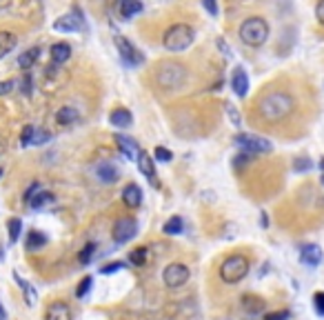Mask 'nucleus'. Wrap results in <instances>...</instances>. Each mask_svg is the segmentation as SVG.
Returning <instances> with one entry per match:
<instances>
[{
    "mask_svg": "<svg viewBox=\"0 0 324 320\" xmlns=\"http://www.w3.org/2000/svg\"><path fill=\"white\" fill-rule=\"evenodd\" d=\"M153 156H156V160H160V163H169V160L173 158V153L167 149V147H156V151H153Z\"/></svg>",
    "mask_w": 324,
    "mask_h": 320,
    "instance_id": "obj_33",
    "label": "nucleus"
},
{
    "mask_svg": "<svg viewBox=\"0 0 324 320\" xmlns=\"http://www.w3.org/2000/svg\"><path fill=\"white\" fill-rule=\"evenodd\" d=\"M71 56V47L67 45V43H56V45H51V60L56 65H63L67 63Z\"/></svg>",
    "mask_w": 324,
    "mask_h": 320,
    "instance_id": "obj_22",
    "label": "nucleus"
},
{
    "mask_svg": "<svg viewBox=\"0 0 324 320\" xmlns=\"http://www.w3.org/2000/svg\"><path fill=\"white\" fill-rule=\"evenodd\" d=\"M116 143H118V149L123 151L125 158H129V160H136V158H138L140 147L136 145V140L127 138V136H123V133H118V136H116Z\"/></svg>",
    "mask_w": 324,
    "mask_h": 320,
    "instance_id": "obj_14",
    "label": "nucleus"
},
{
    "mask_svg": "<svg viewBox=\"0 0 324 320\" xmlns=\"http://www.w3.org/2000/svg\"><path fill=\"white\" fill-rule=\"evenodd\" d=\"M96 176L100 183H105V185H113L118 180V169L113 167L111 163H100L96 167Z\"/></svg>",
    "mask_w": 324,
    "mask_h": 320,
    "instance_id": "obj_17",
    "label": "nucleus"
},
{
    "mask_svg": "<svg viewBox=\"0 0 324 320\" xmlns=\"http://www.w3.org/2000/svg\"><path fill=\"white\" fill-rule=\"evenodd\" d=\"M33 131H36V127H33V125H27L25 129H23V133H20V145H23V147H29V145H31V138H33Z\"/></svg>",
    "mask_w": 324,
    "mask_h": 320,
    "instance_id": "obj_31",
    "label": "nucleus"
},
{
    "mask_svg": "<svg viewBox=\"0 0 324 320\" xmlns=\"http://www.w3.org/2000/svg\"><path fill=\"white\" fill-rule=\"evenodd\" d=\"M23 93H25V96H29V93H31V78L29 76L23 78Z\"/></svg>",
    "mask_w": 324,
    "mask_h": 320,
    "instance_id": "obj_44",
    "label": "nucleus"
},
{
    "mask_svg": "<svg viewBox=\"0 0 324 320\" xmlns=\"http://www.w3.org/2000/svg\"><path fill=\"white\" fill-rule=\"evenodd\" d=\"M7 227H9V240H11V243H16V240L20 238V231H23V220L11 218L9 223H7Z\"/></svg>",
    "mask_w": 324,
    "mask_h": 320,
    "instance_id": "obj_30",
    "label": "nucleus"
},
{
    "mask_svg": "<svg viewBox=\"0 0 324 320\" xmlns=\"http://www.w3.org/2000/svg\"><path fill=\"white\" fill-rule=\"evenodd\" d=\"M123 203L127 207H131V209H138V207L143 205V189H140L136 183H129L123 189Z\"/></svg>",
    "mask_w": 324,
    "mask_h": 320,
    "instance_id": "obj_12",
    "label": "nucleus"
},
{
    "mask_svg": "<svg viewBox=\"0 0 324 320\" xmlns=\"http://www.w3.org/2000/svg\"><path fill=\"white\" fill-rule=\"evenodd\" d=\"M269 23L260 16H251L240 25V40L249 47H262L269 40Z\"/></svg>",
    "mask_w": 324,
    "mask_h": 320,
    "instance_id": "obj_4",
    "label": "nucleus"
},
{
    "mask_svg": "<svg viewBox=\"0 0 324 320\" xmlns=\"http://www.w3.org/2000/svg\"><path fill=\"white\" fill-rule=\"evenodd\" d=\"M162 231L167 233V236H178V233L182 231V218L180 216H173V218H169L165 227H162Z\"/></svg>",
    "mask_w": 324,
    "mask_h": 320,
    "instance_id": "obj_28",
    "label": "nucleus"
},
{
    "mask_svg": "<svg viewBox=\"0 0 324 320\" xmlns=\"http://www.w3.org/2000/svg\"><path fill=\"white\" fill-rule=\"evenodd\" d=\"M0 320H5V311H3V307H0Z\"/></svg>",
    "mask_w": 324,
    "mask_h": 320,
    "instance_id": "obj_46",
    "label": "nucleus"
},
{
    "mask_svg": "<svg viewBox=\"0 0 324 320\" xmlns=\"http://www.w3.org/2000/svg\"><path fill=\"white\" fill-rule=\"evenodd\" d=\"M249 163V153H240V156H235V167H242Z\"/></svg>",
    "mask_w": 324,
    "mask_h": 320,
    "instance_id": "obj_45",
    "label": "nucleus"
},
{
    "mask_svg": "<svg viewBox=\"0 0 324 320\" xmlns=\"http://www.w3.org/2000/svg\"><path fill=\"white\" fill-rule=\"evenodd\" d=\"M16 45H18L16 33H11V31H0V58H5L7 53H11L13 49H16Z\"/></svg>",
    "mask_w": 324,
    "mask_h": 320,
    "instance_id": "obj_21",
    "label": "nucleus"
},
{
    "mask_svg": "<svg viewBox=\"0 0 324 320\" xmlns=\"http://www.w3.org/2000/svg\"><path fill=\"white\" fill-rule=\"evenodd\" d=\"M93 251H96V245H93V243H89V245H85V249H83V251H80V256H78V260H80V263H83V265H87V263H89V260H91V256H93Z\"/></svg>",
    "mask_w": 324,
    "mask_h": 320,
    "instance_id": "obj_32",
    "label": "nucleus"
},
{
    "mask_svg": "<svg viewBox=\"0 0 324 320\" xmlns=\"http://www.w3.org/2000/svg\"><path fill=\"white\" fill-rule=\"evenodd\" d=\"M202 7H205V9L209 11V16H218V3H215V0H202Z\"/></svg>",
    "mask_w": 324,
    "mask_h": 320,
    "instance_id": "obj_39",
    "label": "nucleus"
},
{
    "mask_svg": "<svg viewBox=\"0 0 324 320\" xmlns=\"http://www.w3.org/2000/svg\"><path fill=\"white\" fill-rule=\"evenodd\" d=\"M47 245V236L40 231H29V236H27V249L33 251V249H40V247Z\"/></svg>",
    "mask_w": 324,
    "mask_h": 320,
    "instance_id": "obj_27",
    "label": "nucleus"
},
{
    "mask_svg": "<svg viewBox=\"0 0 324 320\" xmlns=\"http://www.w3.org/2000/svg\"><path fill=\"white\" fill-rule=\"evenodd\" d=\"M291 318V313H289L287 309H282V311H273V313H267L265 320H289Z\"/></svg>",
    "mask_w": 324,
    "mask_h": 320,
    "instance_id": "obj_38",
    "label": "nucleus"
},
{
    "mask_svg": "<svg viewBox=\"0 0 324 320\" xmlns=\"http://www.w3.org/2000/svg\"><path fill=\"white\" fill-rule=\"evenodd\" d=\"M109 123L113 127H118V129H127V127H131L133 116H131V111H127V109H113L109 113Z\"/></svg>",
    "mask_w": 324,
    "mask_h": 320,
    "instance_id": "obj_18",
    "label": "nucleus"
},
{
    "mask_svg": "<svg viewBox=\"0 0 324 320\" xmlns=\"http://www.w3.org/2000/svg\"><path fill=\"white\" fill-rule=\"evenodd\" d=\"M162 280H165V285L169 289H178L189 280V267L182 265V263H173L169 265L165 271H162Z\"/></svg>",
    "mask_w": 324,
    "mask_h": 320,
    "instance_id": "obj_8",
    "label": "nucleus"
},
{
    "mask_svg": "<svg viewBox=\"0 0 324 320\" xmlns=\"http://www.w3.org/2000/svg\"><path fill=\"white\" fill-rule=\"evenodd\" d=\"M83 23H80V18H76L73 13H67V16L58 18L56 23H53V29L56 31H63V33H71V31H78Z\"/></svg>",
    "mask_w": 324,
    "mask_h": 320,
    "instance_id": "obj_16",
    "label": "nucleus"
},
{
    "mask_svg": "<svg viewBox=\"0 0 324 320\" xmlns=\"http://www.w3.org/2000/svg\"><path fill=\"white\" fill-rule=\"evenodd\" d=\"M193 40H195V31H193L191 25L175 23V25H171L165 31V36H162V45H165L167 51L178 53V51L189 49V47L193 45Z\"/></svg>",
    "mask_w": 324,
    "mask_h": 320,
    "instance_id": "obj_3",
    "label": "nucleus"
},
{
    "mask_svg": "<svg viewBox=\"0 0 324 320\" xmlns=\"http://www.w3.org/2000/svg\"><path fill=\"white\" fill-rule=\"evenodd\" d=\"M235 143H238L242 149H247L249 153H269L273 149V143H269V140L262 138V136H253V133H238V136H235Z\"/></svg>",
    "mask_w": 324,
    "mask_h": 320,
    "instance_id": "obj_6",
    "label": "nucleus"
},
{
    "mask_svg": "<svg viewBox=\"0 0 324 320\" xmlns=\"http://www.w3.org/2000/svg\"><path fill=\"white\" fill-rule=\"evenodd\" d=\"M247 273H249V260L245 256H240V253L229 256L225 263L220 265V278H222V283H227V285L240 283Z\"/></svg>",
    "mask_w": 324,
    "mask_h": 320,
    "instance_id": "obj_5",
    "label": "nucleus"
},
{
    "mask_svg": "<svg viewBox=\"0 0 324 320\" xmlns=\"http://www.w3.org/2000/svg\"><path fill=\"white\" fill-rule=\"evenodd\" d=\"M13 278H16V283L20 285V289H23V293H25V300H27V305L29 307H33L36 305V300H38V296H36V291H33V287L27 283V280H23L18 276V273H13Z\"/></svg>",
    "mask_w": 324,
    "mask_h": 320,
    "instance_id": "obj_24",
    "label": "nucleus"
},
{
    "mask_svg": "<svg viewBox=\"0 0 324 320\" xmlns=\"http://www.w3.org/2000/svg\"><path fill=\"white\" fill-rule=\"evenodd\" d=\"M123 267H125L123 263H111V265H105L103 269H100V273H113V271H120Z\"/></svg>",
    "mask_w": 324,
    "mask_h": 320,
    "instance_id": "obj_41",
    "label": "nucleus"
},
{
    "mask_svg": "<svg viewBox=\"0 0 324 320\" xmlns=\"http://www.w3.org/2000/svg\"><path fill=\"white\" fill-rule=\"evenodd\" d=\"M293 98L287 91H267L258 100V113L267 123H280L293 111Z\"/></svg>",
    "mask_w": 324,
    "mask_h": 320,
    "instance_id": "obj_1",
    "label": "nucleus"
},
{
    "mask_svg": "<svg viewBox=\"0 0 324 320\" xmlns=\"http://www.w3.org/2000/svg\"><path fill=\"white\" fill-rule=\"evenodd\" d=\"M322 185H324V176H322Z\"/></svg>",
    "mask_w": 324,
    "mask_h": 320,
    "instance_id": "obj_47",
    "label": "nucleus"
},
{
    "mask_svg": "<svg viewBox=\"0 0 324 320\" xmlns=\"http://www.w3.org/2000/svg\"><path fill=\"white\" fill-rule=\"evenodd\" d=\"M147 256H149V251H147V247H138V249H133L129 253V263L136 265V267H143L147 263Z\"/></svg>",
    "mask_w": 324,
    "mask_h": 320,
    "instance_id": "obj_29",
    "label": "nucleus"
},
{
    "mask_svg": "<svg viewBox=\"0 0 324 320\" xmlns=\"http://www.w3.org/2000/svg\"><path fill=\"white\" fill-rule=\"evenodd\" d=\"M78 118H80V113H78L76 107H60L58 113H56V123L63 125V127H69L73 123H78Z\"/></svg>",
    "mask_w": 324,
    "mask_h": 320,
    "instance_id": "obj_19",
    "label": "nucleus"
},
{
    "mask_svg": "<svg viewBox=\"0 0 324 320\" xmlns=\"http://www.w3.org/2000/svg\"><path fill=\"white\" fill-rule=\"evenodd\" d=\"M300 260H302V265H307V267H318V265L322 263V249H320L318 245H307V247H302Z\"/></svg>",
    "mask_w": 324,
    "mask_h": 320,
    "instance_id": "obj_13",
    "label": "nucleus"
},
{
    "mask_svg": "<svg viewBox=\"0 0 324 320\" xmlns=\"http://www.w3.org/2000/svg\"><path fill=\"white\" fill-rule=\"evenodd\" d=\"M136 233H138V223H136V220H133V218H120V220H116V225H113L111 236H113V240H116L118 245H125V243H129Z\"/></svg>",
    "mask_w": 324,
    "mask_h": 320,
    "instance_id": "obj_9",
    "label": "nucleus"
},
{
    "mask_svg": "<svg viewBox=\"0 0 324 320\" xmlns=\"http://www.w3.org/2000/svg\"><path fill=\"white\" fill-rule=\"evenodd\" d=\"M153 163H156V160H153L149 153H145V151L138 153V167H140V171H143L145 176H147V180H149V183L158 189L160 183H158V173H156V165H153Z\"/></svg>",
    "mask_w": 324,
    "mask_h": 320,
    "instance_id": "obj_10",
    "label": "nucleus"
},
{
    "mask_svg": "<svg viewBox=\"0 0 324 320\" xmlns=\"http://www.w3.org/2000/svg\"><path fill=\"white\" fill-rule=\"evenodd\" d=\"M315 18H318L320 25H324V0H320V3L315 5Z\"/></svg>",
    "mask_w": 324,
    "mask_h": 320,
    "instance_id": "obj_43",
    "label": "nucleus"
},
{
    "mask_svg": "<svg viewBox=\"0 0 324 320\" xmlns=\"http://www.w3.org/2000/svg\"><path fill=\"white\" fill-rule=\"evenodd\" d=\"M45 320H71V309L65 303H51L47 307Z\"/></svg>",
    "mask_w": 324,
    "mask_h": 320,
    "instance_id": "obj_15",
    "label": "nucleus"
},
{
    "mask_svg": "<svg viewBox=\"0 0 324 320\" xmlns=\"http://www.w3.org/2000/svg\"><path fill=\"white\" fill-rule=\"evenodd\" d=\"M293 169H295V171H307V169H311V160L298 158V160H295V165H293Z\"/></svg>",
    "mask_w": 324,
    "mask_h": 320,
    "instance_id": "obj_40",
    "label": "nucleus"
},
{
    "mask_svg": "<svg viewBox=\"0 0 324 320\" xmlns=\"http://www.w3.org/2000/svg\"><path fill=\"white\" fill-rule=\"evenodd\" d=\"M113 43H116V49L118 53L123 56V60L127 65H131V67H138V65H143L145 63V58H143V53H140L136 47L131 45V40H127L125 36H120V33H116L113 36Z\"/></svg>",
    "mask_w": 324,
    "mask_h": 320,
    "instance_id": "obj_7",
    "label": "nucleus"
},
{
    "mask_svg": "<svg viewBox=\"0 0 324 320\" xmlns=\"http://www.w3.org/2000/svg\"><path fill=\"white\" fill-rule=\"evenodd\" d=\"M185 80H187L185 65L175 63V60H162L156 67V83H158L160 89L175 91L185 85Z\"/></svg>",
    "mask_w": 324,
    "mask_h": 320,
    "instance_id": "obj_2",
    "label": "nucleus"
},
{
    "mask_svg": "<svg viewBox=\"0 0 324 320\" xmlns=\"http://www.w3.org/2000/svg\"><path fill=\"white\" fill-rule=\"evenodd\" d=\"M38 53H40L38 47H31V49H27L25 53H20L18 67H20V69H29V67H33V63L38 60Z\"/></svg>",
    "mask_w": 324,
    "mask_h": 320,
    "instance_id": "obj_23",
    "label": "nucleus"
},
{
    "mask_svg": "<svg viewBox=\"0 0 324 320\" xmlns=\"http://www.w3.org/2000/svg\"><path fill=\"white\" fill-rule=\"evenodd\" d=\"M227 113H229V118H231V123L235 125V127H240L242 125V116L238 111H235V107L233 105H227Z\"/></svg>",
    "mask_w": 324,
    "mask_h": 320,
    "instance_id": "obj_37",
    "label": "nucleus"
},
{
    "mask_svg": "<svg viewBox=\"0 0 324 320\" xmlns=\"http://www.w3.org/2000/svg\"><path fill=\"white\" fill-rule=\"evenodd\" d=\"M242 307H245L249 313H260L265 309V300L258 298V296H245L242 298Z\"/></svg>",
    "mask_w": 324,
    "mask_h": 320,
    "instance_id": "obj_25",
    "label": "nucleus"
},
{
    "mask_svg": "<svg viewBox=\"0 0 324 320\" xmlns=\"http://www.w3.org/2000/svg\"><path fill=\"white\" fill-rule=\"evenodd\" d=\"M0 176H3V169H0Z\"/></svg>",
    "mask_w": 324,
    "mask_h": 320,
    "instance_id": "obj_48",
    "label": "nucleus"
},
{
    "mask_svg": "<svg viewBox=\"0 0 324 320\" xmlns=\"http://www.w3.org/2000/svg\"><path fill=\"white\" fill-rule=\"evenodd\" d=\"M13 87H16V83H13V80H3V83H0V96H5V93H9Z\"/></svg>",
    "mask_w": 324,
    "mask_h": 320,
    "instance_id": "obj_42",
    "label": "nucleus"
},
{
    "mask_svg": "<svg viewBox=\"0 0 324 320\" xmlns=\"http://www.w3.org/2000/svg\"><path fill=\"white\" fill-rule=\"evenodd\" d=\"M313 305H315V311H318V316L324 318V291H318L313 296Z\"/></svg>",
    "mask_w": 324,
    "mask_h": 320,
    "instance_id": "obj_35",
    "label": "nucleus"
},
{
    "mask_svg": "<svg viewBox=\"0 0 324 320\" xmlns=\"http://www.w3.org/2000/svg\"><path fill=\"white\" fill-rule=\"evenodd\" d=\"M231 89L238 98H245L249 93V76L245 71V67H235L231 73Z\"/></svg>",
    "mask_w": 324,
    "mask_h": 320,
    "instance_id": "obj_11",
    "label": "nucleus"
},
{
    "mask_svg": "<svg viewBox=\"0 0 324 320\" xmlns=\"http://www.w3.org/2000/svg\"><path fill=\"white\" fill-rule=\"evenodd\" d=\"M51 136H49V133H47V131H33V138H31V145H45L47 143V140H49Z\"/></svg>",
    "mask_w": 324,
    "mask_h": 320,
    "instance_id": "obj_36",
    "label": "nucleus"
},
{
    "mask_svg": "<svg viewBox=\"0 0 324 320\" xmlns=\"http://www.w3.org/2000/svg\"><path fill=\"white\" fill-rule=\"evenodd\" d=\"M53 200V196L49 191H38V193H33V196L29 198V207L31 209H43L45 205H49Z\"/></svg>",
    "mask_w": 324,
    "mask_h": 320,
    "instance_id": "obj_26",
    "label": "nucleus"
},
{
    "mask_svg": "<svg viewBox=\"0 0 324 320\" xmlns=\"http://www.w3.org/2000/svg\"><path fill=\"white\" fill-rule=\"evenodd\" d=\"M140 11H143V3L140 0H120V16L125 20L138 16Z\"/></svg>",
    "mask_w": 324,
    "mask_h": 320,
    "instance_id": "obj_20",
    "label": "nucleus"
},
{
    "mask_svg": "<svg viewBox=\"0 0 324 320\" xmlns=\"http://www.w3.org/2000/svg\"><path fill=\"white\" fill-rule=\"evenodd\" d=\"M91 283H93V280H91V276L83 278V283H80V287L76 289V296H78V298H85L87 293H89V289H91Z\"/></svg>",
    "mask_w": 324,
    "mask_h": 320,
    "instance_id": "obj_34",
    "label": "nucleus"
}]
</instances>
